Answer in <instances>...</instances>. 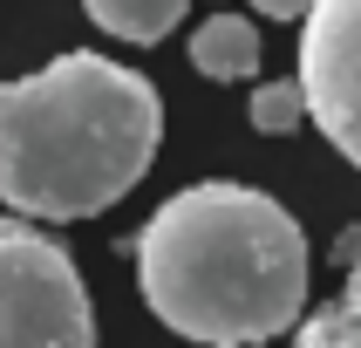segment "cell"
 I'll use <instances>...</instances> for the list:
<instances>
[{
  "label": "cell",
  "instance_id": "cell-2",
  "mask_svg": "<svg viewBox=\"0 0 361 348\" xmlns=\"http://www.w3.org/2000/svg\"><path fill=\"white\" fill-rule=\"evenodd\" d=\"M164 143L157 82L109 55H55L0 82V205L20 219H96L130 198Z\"/></svg>",
  "mask_w": 361,
  "mask_h": 348
},
{
  "label": "cell",
  "instance_id": "cell-4",
  "mask_svg": "<svg viewBox=\"0 0 361 348\" xmlns=\"http://www.w3.org/2000/svg\"><path fill=\"white\" fill-rule=\"evenodd\" d=\"M300 89L321 137L361 171V0H314L300 20Z\"/></svg>",
  "mask_w": 361,
  "mask_h": 348
},
{
  "label": "cell",
  "instance_id": "cell-5",
  "mask_svg": "<svg viewBox=\"0 0 361 348\" xmlns=\"http://www.w3.org/2000/svg\"><path fill=\"white\" fill-rule=\"evenodd\" d=\"M191 68L198 76H212V82H245L252 68H259V28L245 14H212V20H198L191 28Z\"/></svg>",
  "mask_w": 361,
  "mask_h": 348
},
{
  "label": "cell",
  "instance_id": "cell-9",
  "mask_svg": "<svg viewBox=\"0 0 361 348\" xmlns=\"http://www.w3.org/2000/svg\"><path fill=\"white\" fill-rule=\"evenodd\" d=\"M252 7H259L266 20H307L314 14V0H252Z\"/></svg>",
  "mask_w": 361,
  "mask_h": 348
},
{
  "label": "cell",
  "instance_id": "cell-8",
  "mask_svg": "<svg viewBox=\"0 0 361 348\" xmlns=\"http://www.w3.org/2000/svg\"><path fill=\"white\" fill-rule=\"evenodd\" d=\"M307 116V89L300 76L293 82H259L252 89V130H266V137H286V130H300Z\"/></svg>",
  "mask_w": 361,
  "mask_h": 348
},
{
  "label": "cell",
  "instance_id": "cell-3",
  "mask_svg": "<svg viewBox=\"0 0 361 348\" xmlns=\"http://www.w3.org/2000/svg\"><path fill=\"white\" fill-rule=\"evenodd\" d=\"M0 348H96L75 260L35 219H0Z\"/></svg>",
  "mask_w": 361,
  "mask_h": 348
},
{
  "label": "cell",
  "instance_id": "cell-1",
  "mask_svg": "<svg viewBox=\"0 0 361 348\" xmlns=\"http://www.w3.org/2000/svg\"><path fill=\"white\" fill-rule=\"evenodd\" d=\"M137 287L184 342H273L307 307V232L259 184H184L137 232Z\"/></svg>",
  "mask_w": 361,
  "mask_h": 348
},
{
  "label": "cell",
  "instance_id": "cell-7",
  "mask_svg": "<svg viewBox=\"0 0 361 348\" xmlns=\"http://www.w3.org/2000/svg\"><path fill=\"white\" fill-rule=\"evenodd\" d=\"M82 7H89V20H96L102 35L150 48V41H164V35L184 20V7H191V0H82Z\"/></svg>",
  "mask_w": 361,
  "mask_h": 348
},
{
  "label": "cell",
  "instance_id": "cell-6",
  "mask_svg": "<svg viewBox=\"0 0 361 348\" xmlns=\"http://www.w3.org/2000/svg\"><path fill=\"white\" fill-rule=\"evenodd\" d=\"M341 260H348L341 301L321 307V314H307V321L293 328V348H361V232L341 239Z\"/></svg>",
  "mask_w": 361,
  "mask_h": 348
}]
</instances>
